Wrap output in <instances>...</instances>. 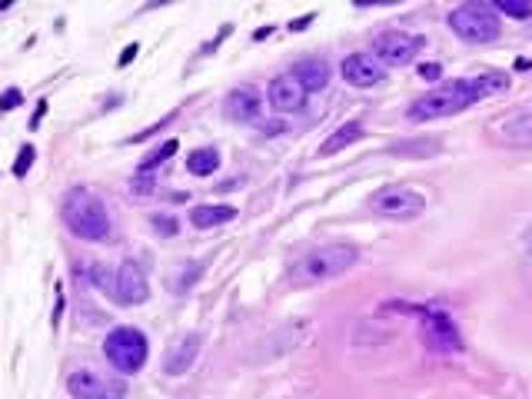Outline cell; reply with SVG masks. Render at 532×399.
Listing matches in <instances>:
<instances>
[{
    "instance_id": "cell-1",
    "label": "cell",
    "mask_w": 532,
    "mask_h": 399,
    "mask_svg": "<svg viewBox=\"0 0 532 399\" xmlns=\"http://www.w3.org/2000/svg\"><path fill=\"white\" fill-rule=\"evenodd\" d=\"M359 253L350 243H329V247H316L310 253H303L300 260L289 266V280L296 286H316V283H329L343 276L346 270H353Z\"/></svg>"
},
{
    "instance_id": "cell-2",
    "label": "cell",
    "mask_w": 532,
    "mask_h": 399,
    "mask_svg": "<svg viewBox=\"0 0 532 399\" xmlns=\"http://www.w3.org/2000/svg\"><path fill=\"white\" fill-rule=\"evenodd\" d=\"M64 223H67V230L73 236H80V240H90V243H100V240H107L110 236V213L103 207V200L96 196V193L83 190H70L64 196Z\"/></svg>"
},
{
    "instance_id": "cell-3",
    "label": "cell",
    "mask_w": 532,
    "mask_h": 399,
    "mask_svg": "<svg viewBox=\"0 0 532 399\" xmlns=\"http://www.w3.org/2000/svg\"><path fill=\"white\" fill-rule=\"evenodd\" d=\"M482 100L476 90V80H446L443 87L423 94L410 107V120H439V117H452V113L473 107Z\"/></svg>"
},
{
    "instance_id": "cell-4",
    "label": "cell",
    "mask_w": 532,
    "mask_h": 399,
    "mask_svg": "<svg viewBox=\"0 0 532 399\" xmlns=\"http://www.w3.org/2000/svg\"><path fill=\"white\" fill-rule=\"evenodd\" d=\"M147 353H150V346H147V336L137 330V326H117V330L107 336V343H103V356L110 359V366L120 372H137L143 370V363H147Z\"/></svg>"
},
{
    "instance_id": "cell-5",
    "label": "cell",
    "mask_w": 532,
    "mask_h": 399,
    "mask_svg": "<svg viewBox=\"0 0 532 399\" xmlns=\"http://www.w3.org/2000/svg\"><path fill=\"white\" fill-rule=\"evenodd\" d=\"M450 27L469 43H492L499 37V14L489 3H463L450 14Z\"/></svg>"
},
{
    "instance_id": "cell-6",
    "label": "cell",
    "mask_w": 532,
    "mask_h": 399,
    "mask_svg": "<svg viewBox=\"0 0 532 399\" xmlns=\"http://www.w3.org/2000/svg\"><path fill=\"white\" fill-rule=\"evenodd\" d=\"M369 210L386 220H416L426 210V196L412 187H386L369 196Z\"/></svg>"
},
{
    "instance_id": "cell-7",
    "label": "cell",
    "mask_w": 532,
    "mask_h": 399,
    "mask_svg": "<svg viewBox=\"0 0 532 399\" xmlns=\"http://www.w3.org/2000/svg\"><path fill=\"white\" fill-rule=\"evenodd\" d=\"M412 313H419L426 343L433 346V349H439V353H456L459 349V330L452 326V319L443 310H436V306H416Z\"/></svg>"
},
{
    "instance_id": "cell-8",
    "label": "cell",
    "mask_w": 532,
    "mask_h": 399,
    "mask_svg": "<svg viewBox=\"0 0 532 399\" xmlns=\"http://www.w3.org/2000/svg\"><path fill=\"white\" fill-rule=\"evenodd\" d=\"M419 47H423L419 37H410V34L389 30V34H380V37L373 41V57H376L380 64H386V67H403V64L416 60Z\"/></svg>"
},
{
    "instance_id": "cell-9",
    "label": "cell",
    "mask_w": 532,
    "mask_h": 399,
    "mask_svg": "<svg viewBox=\"0 0 532 399\" xmlns=\"http://www.w3.org/2000/svg\"><path fill=\"white\" fill-rule=\"evenodd\" d=\"M67 393L73 399H123V386L110 383L94 370H77L67 376Z\"/></svg>"
},
{
    "instance_id": "cell-10",
    "label": "cell",
    "mask_w": 532,
    "mask_h": 399,
    "mask_svg": "<svg viewBox=\"0 0 532 399\" xmlns=\"http://www.w3.org/2000/svg\"><path fill=\"white\" fill-rule=\"evenodd\" d=\"M113 296L127 306H137V303H147V296H150V283H147V276L140 270L134 260H123L120 270L113 273Z\"/></svg>"
},
{
    "instance_id": "cell-11",
    "label": "cell",
    "mask_w": 532,
    "mask_h": 399,
    "mask_svg": "<svg viewBox=\"0 0 532 399\" xmlns=\"http://www.w3.org/2000/svg\"><path fill=\"white\" fill-rule=\"evenodd\" d=\"M492 133L512 147H532V103L505 113L499 124H492Z\"/></svg>"
},
{
    "instance_id": "cell-12",
    "label": "cell",
    "mask_w": 532,
    "mask_h": 399,
    "mask_svg": "<svg viewBox=\"0 0 532 399\" xmlns=\"http://www.w3.org/2000/svg\"><path fill=\"white\" fill-rule=\"evenodd\" d=\"M270 103H273L280 113H293V110H303V103H306V87L296 80V73L289 70V73H280L270 80Z\"/></svg>"
},
{
    "instance_id": "cell-13",
    "label": "cell",
    "mask_w": 532,
    "mask_h": 399,
    "mask_svg": "<svg viewBox=\"0 0 532 399\" xmlns=\"http://www.w3.org/2000/svg\"><path fill=\"white\" fill-rule=\"evenodd\" d=\"M196 356H200V336H196V333H183V336H177V340L170 343V349H166L164 372L166 376H183V372L196 363Z\"/></svg>"
},
{
    "instance_id": "cell-14",
    "label": "cell",
    "mask_w": 532,
    "mask_h": 399,
    "mask_svg": "<svg viewBox=\"0 0 532 399\" xmlns=\"http://www.w3.org/2000/svg\"><path fill=\"white\" fill-rule=\"evenodd\" d=\"M343 80L353 83V87H376L382 80V64L373 54H350L343 60Z\"/></svg>"
},
{
    "instance_id": "cell-15",
    "label": "cell",
    "mask_w": 532,
    "mask_h": 399,
    "mask_svg": "<svg viewBox=\"0 0 532 399\" xmlns=\"http://www.w3.org/2000/svg\"><path fill=\"white\" fill-rule=\"evenodd\" d=\"M223 107H227V117H230V120H236V124H253V120H259L263 100H259V94L253 87H236V90H230Z\"/></svg>"
},
{
    "instance_id": "cell-16",
    "label": "cell",
    "mask_w": 532,
    "mask_h": 399,
    "mask_svg": "<svg viewBox=\"0 0 532 399\" xmlns=\"http://www.w3.org/2000/svg\"><path fill=\"white\" fill-rule=\"evenodd\" d=\"M236 217V207H227V203H203V207L190 210V223L196 230H213V226H223Z\"/></svg>"
},
{
    "instance_id": "cell-17",
    "label": "cell",
    "mask_w": 532,
    "mask_h": 399,
    "mask_svg": "<svg viewBox=\"0 0 532 399\" xmlns=\"http://www.w3.org/2000/svg\"><path fill=\"white\" fill-rule=\"evenodd\" d=\"M296 80L306 87V94H316V90H323L329 83V64L326 60H319V57H313V60H300L296 64Z\"/></svg>"
},
{
    "instance_id": "cell-18",
    "label": "cell",
    "mask_w": 532,
    "mask_h": 399,
    "mask_svg": "<svg viewBox=\"0 0 532 399\" xmlns=\"http://www.w3.org/2000/svg\"><path fill=\"white\" fill-rule=\"evenodd\" d=\"M359 137H363V124H359V120H350V124H343L336 133H329V137L323 140L319 153H323V157H333V153L346 150V147H353Z\"/></svg>"
},
{
    "instance_id": "cell-19",
    "label": "cell",
    "mask_w": 532,
    "mask_h": 399,
    "mask_svg": "<svg viewBox=\"0 0 532 399\" xmlns=\"http://www.w3.org/2000/svg\"><path fill=\"white\" fill-rule=\"evenodd\" d=\"M187 170H190L193 177H210V173H217L220 170V153L213 147H200V150H193L187 157Z\"/></svg>"
},
{
    "instance_id": "cell-20",
    "label": "cell",
    "mask_w": 532,
    "mask_h": 399,
    "mask_svg": "<svg viewBox=\"0 0 532 399\" xmlns=\"http://www.w3.org/2000/svg\"><path fill=\"white\" fill-rule=\"evenodd\" d=\"M476 90H479V96L505 94V90H509V73H503V70H489V73H482V77H476Z\"/></svg>"
},
{
    "instance_id": "cell-21",
    "label": "cell",
    "mask_w": 532,
    "mask_h": 399,
    "mask_svg": "<svg viewBox=\"0 0 532 399\" xmlns=\"http://www.w3.org/2000/svg\"><path fill=\"white\" fill-rule=\"evenodd\" d=\"M177 147H180L177 140H164L157 150H150L147 157H143V160H140V173H147V170H153V166H160L164 160H170V157L177 153Z\"/></svg>"
},
{
    "instance_id": "cell-22",
    "label": "cell",
    "mask_w": 532,
    "mask_h": 399,
    "mask_svg": "<svg viewBox=\"0 0 532 399\" xmlns=\"http://www.w3.org/2000/svg\"><path fill=\"white\" fill-rule=\"evenodd\" d=\"M496 10L516 17V20H529V14H532V7L529 3H522V0H499V3H496Z\"/></svg>"
},
{
    "instance_id": "cell-23",
    "label": "cell",
    "mask_w": 532,
    "mask_h": 399,
    "mask_svg": "<svg viewBox=\"0 0 532 399\" xmlns=\"http://www.w3.org/2000/svg\"><path fill=\"white\" fill-rule=\"evenodd\" d=\"M34 160H37V150L34 147H20V153H17V160H14V177H27V170L34 166Z\"/></svg>"
},
{
    "instance_id": "cell-24",
    "label": "cell",
    "mask_w": 532,
    "mask_h": 399,
    "mask_svg": "<svg viewBox=\"0 0 532 399\" xmlns=\"http://www.w3.org/2000/svg\"><path fill=\"white\" fill-rule=\"evenodd\" d=\"M196 276H200V266L193 263V266H187V270H180V273L173 276V283H170V286L177 289V293H183V289H190L193 283H196Z\"/></svg>"
},
{
    "instance_id": "cell-25",
    "label": "cell",
    "mask_w": 532,
    "mask_h": 399,
    "mask_svg": "<svg viewBox=\"0 0 532 399\" xmlns=\"http://www.w3.org/2000/svg\"><path fill=\"white\" fill-rule=\"evenodd\" d=\"M20 103H24V94H20L17 87H10V90L0 94V110H14V107H20Z\"/></svg>"
},
{
    "instance_id": "cell-26",
    "label": "cell",
    "mask_w": 532,
    "mask_h": 399,
    "mask_svg": "<svg viewBox=\"0 0 532 399\" xmlns=\"http://www.w3.org/2000/svg\"><path fill=\"white\" fill-rule=\"evenodd\" d=\"M153 226H157V233H160V236H173L180 223L170 220V217H153Z\"/></svg>"
},
{
    "instance_id": "cell-27",
    "label": "cell",
    "mask_w": 532,
    "mask_h": 399,
    "mask_svg": "<svg viewBox=\"0 0 532 399\" xmlns=\"http://www.w3.org/2000/svg\"><path fill=\"white\" fill-rule=\"evenodd\" d=\"M419 77H423V80H439V77H443V67H439V64H423V67H419Z\"/></svg>"
},
{
    "instance_id": "cell-28",
    "label": "cell",
    "mask_w": 532,
    "mask_h": 399,
    "mask_svg": "<svg viewBox=\"0 0 532 399\" xmlns=\"http://www.w3.org/2000/svg\"><path fill=\"white\" fill-rule=\"evenodd\" d=\"M134 190H137V193H147V190H153V177H147V173H140V177L134 180Z\"/></svg>"
},
{
    "instance_id": "cell-29",
    "label": "cell",
    "mask_w": 532,
    "mask_h": 399,
    "mask_svg": "<svg viewBox=\"0 0 532 399\" xmlns=\"http://www.w3.org/2000/svg\"><path fill=\"white\" fill-rule=\"evenodd\" d=\"M137 43H130V47H127V50H123L120 54V60H117V67H127V64H130V60H134V57H137Z\"/></svg>"
},
{
    "instance_id": "cell-30",
    "label": "cell",
    "mask_w": 532,
    "mask_h": 399,
    "mask_svg": "<svg viewBox=\"0 0 532 399\" xmlns=\"http://www.w3.org/2000/svg\"><path fill=\"white\" fill-rule=\"evenodd\" d=\"M310 24H313V14L300 17V20H293V24H289V27H293V30H303V27H310Z\"/></svg>"
},
{
    "instance_id": "cell-31",
    "label": "cell",
    "mask_w": 532,
    "mask_h": 399,
    "mask_svg": "<svg viewBox=\"0 0 532 399\" xmlns=\"http://www.w3.org/2000/svg\"><path fill=\"white\" fill-rule=\"evenodd\" d=\"M270 34H273V27H263V30H257V34H253V41H263V37H270Z\"/></svg>"
},
{
    "instance_id": "cell-32",
    "label": "cell",
    "mask_w": 532,
    "mask_h": 399,
    "mask_svg": "<svg viewBox=\"0 0 532 399\" xmlns=\"http://www.w3.org/2000/svg\"><path fill=\"white\" fill-rule=\"evenodd\" d=\"M522 240H526V247H529V253H532V226L526 230V236H522Z\"/></svg>"
}]
</instances>
